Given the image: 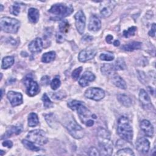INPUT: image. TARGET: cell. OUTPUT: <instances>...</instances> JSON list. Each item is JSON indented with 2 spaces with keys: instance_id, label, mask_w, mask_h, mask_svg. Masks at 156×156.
Instances as JSON below:
<instances>
[{
  "instance_id": "46",
  "label": "cell",
  "mask_w": 156,
  "mask_h": 156,
  "mask_svg": "<svg viewBox=\"0 0 156 156\" xmlns=\"http://www.w3.org/2000/svg\"><path fill=\"white\" fill-rule=\"evenodd\" d=\"M155 29H156V27H155V23H153L152 26H151V30L149 31L148 32V34L149 36L151 37H154L155 36Z\"/></svg>"
},
{
  "instance_id": "26",
  "label": "cell",
  "mask_w": 156,
  "mask_h": 156,
  "mask_svg": "<svg viewBox=\"0 0 156 156\" xmlns=\"http://www.w3.org/2000/svg\"><path fill=\"white\" fill-rule=\"evenodd\" d=\"M28 126L33 127L37 126L39 123V119L37 115L35 113H30L28 116Z\"/></svg>"
},
{
  "instance_id": "21",
  "label": "cell",
  "mask_w": 156,
  "mask_h": 156,
  "mask_svg": "<svg viewBox=\"0 0 156 156\" xmlns=\"http://www.w3.org/2000/svg\"><path fill=\"white\" fill-rule=\"evenodd\" d=\"M112 83L118 88L123 90L127 88V85L125 80L121 76L116 73H114L112 76Z\"/></svg>"
},
{
  "instance_id": "33",
  "label": "cell",
  "mask_w": 156,
  "mask_h": 156,
  "mask_svg": "<svg viewBox=\"0 0 156 156\" xmlns=\"http://www.w3.org/2000/svg\"><path fill=\"white\" fill-rule=\"evenodd\" d=\"M41 99L43 101V105L44 107L46 108H51L53 107L54 104L52 103V102L50 100V99L49 98V97L48 96L46 93H44L42 96Z\"/></svg>"
},
{
  "instance_id": "37",
  "label": "cell",
  "mask_w": 156,
  "mask_h": 156,
  "mask_svg": "<svg viewBox=\"0 0 156 156\" xmlns=\"http://www.w3.org/2000/svg\"><path fill=\"white\" fill-rule=\"evenodd\" d=\"M44 118L48 125H49L51 127H53L54 126V123L56 122L55 118L54 117V115L52 113H49L44 115Z\"/></svg>"
},
{
  "instance_id": "34",
  "label": "cell",
  "mask_w": 156,
  "mask_h": 156,
  "mask_svg": "<svg viewBox=\"0 0 156 156\" xmlns=\"http://www.w3.org/2000/svg\"><path fill=\"white\" fill-rule=\"evenodd\" d=\"M83 104L82 102L81 101H77V100H72V101H70L69 102H68V104H67V105L68 107L71 109L72 110L74 111V110H76L77 109V108L82 104Z\"/></svg>"
},
{
  "instance_id": "18",
  "label": "cell",
  "mask_w": 156,
  "mask_h": 156,
  "mask_svg": "<svg viewBox=\"0 0 156 156\" xmlns=\"http://www.w3.org/2000/svg\"><path fill=\"white\" fill-rule=\"evenodd\" d=\"M140 126L141 129L144 133L146 136L149 137H152L153 136L154 132V127L148 120L144 119L141 121Z\"/></svg>"
},
{
  "instance_id": "45",
  "label": "cell",
  "mask_w": 156,
  "mask_h": 156,
  "mask_svg": "<svg viewBox=\"0 0 156 156\" xmlns=\"http://www.w3.org/2000/svg\"><path fill=\"white\" fill-rule=\"evenodd\" d=\"M138 73H138L139 79L142 78V79L141 80V82H142L143 83H146V82H147V79H146V74L143 71H138Z\"/></svg>"
},
{
  "instance_id": "50",
  "label": "cell",
  "mask_w": 156,
  "mask_h": 156,
  "mask_svg": "<svg viewBox=\"0 0 156 156\" xmlns=\"http://www.w3.org/2000/svg\"><path fill=\"white\" fill-rule=\"evenodd\" d=\"M113 44H114L115 46H119V44H120V42H119V40H115V41L113 42Z\"/></svg>"
},
{
  "instance_id": "54",
  "label": "cell",
  "mask_w": 156,
  "mask_h": 156,
  "mask_svg": "<svg viewBox=\"0 0 156 156\" xmlns=\"http://www.w3.org/2000/svg\"><path fill=\"white\" fill-rule=\"evenodd\" d=\"M1 12H2L3 10V5L2 4H1Z\"/></svg>"
},
{
  "instance_id": "44",
  "label": "cell",
  "mask_w": 156,
  "mask_h": 156,
  "mask_svg": "<svg viewBox=\"0 0 156 156\" xmlns=\"http://www.w3.org/2000/svg\"><path fill=\"white\" fill-rule=\"evenodd\" d=\"M49 80H50L49 77L48 76H44L42 77V78L41 79V80H40L41 85L43 86L48 85L49 83Z\"/></svg>"
},
{
  "instance_id": "52",
  "label": "cell",
  "mask_w": 156,
  "mask_h": 156,
  "mask_svg": "<svg viewBox=\"0 0 156 156\" xmlns=\"http://www.w3.org/2000/svg\"><path fill=\"white\" fill-rule=\"evenodd\" d=\"M3 89H1V98L2 99V96H3Z\"/></svg>"
},
{
  "instance_id": "19",
  "label": "cell",
  "mask_w": 156,
  "mask_h": 156,
  "mask_svg": "<svg viewBox=\"0 0 156 156\" xmlns=\"http://www.w3.org/2000/svg\"><path fill=\"white\" fill-rule=\"evenodd\" d=\"M101 27V21L95 15L90 16L88 24V29L91 31H98Z\"/></svg>"
},
{
  "instance_id": "39",
  "label": "cell",
  "mask_w": 156,
  "mask_h": 156,
  "mask_svg": "<svg viewBox=\"0 0 156 156\" xmlns=\"http://www.w3.org/2000/svg\"><path fill=\"white\" fill-rule=\"evenodd\" d=\"M60 85L61 82L60 79L58 77L54 78L51 82V87L54 90H56L60 86Z\"/></svg>"
},
{
  "instance_id": "17",
  "label": "cell",
  "mask_w": 156,
  "mask_h": 156,
  "mask_svg": "<svg viewBox=\"0 0 156 156\" xmlns=\"http://www.w3.org/2000/svg\"><path fill=\"white\" fill-rule=\"evenodd\" d=\"M95 78L96 77L93 73L90 71H85L79 79V84L82 87H87L90 82L94 81Z\"/></svg>"
},
{
  "instance_id": "43",
  "label": "cell",
  "mask_w": 156,
  "mask_h": 156,
  "mask_svg": "<svg viewBox=\"0 0 156 156\" xmlns=\"http://www.w3.org/2000/svg\"><path fill=\"white\" fill-rule=\"evenodd\" d=\"M88 154L89 155H100V152L96 147L92 146L88 149Z\"/></svg>"
},
{
  "instance_id": "2",
  "label": "cell",
  "mask_w": 156,
  "mask_h": 156,
  "mask_svg": "<svg viewBox=\"0 0 156 156\" xmlns=\"http://www.w3.org/2000/svg\"><path fill=\"white\" fill-rule=\"evenodd\" d=\"M117 133L121 138L127 142H131L133 138V130L129 119L124 116H121L118 121Z\"/></svg>"
},
{
  "instance_id": "28",
  "label": "cell",
  "mask_w": 156,
  "mask_h": 156,
  "mask_svg": "<svg viewBox=\"0 0 156 156\" xmlns=\"http://www.w3.org/2000/svg\"><path fill=\"white\" fill-rule=\"evenodd\" d=\"M14 63V58L12 56H7L2 58L1 68L2 69H7L12 66Z\"/></svg>"
},
{
  "instance_id": "4",
  "label": "cell",
  "mask_w": 156,
  "mask_h": 156,
  "mask_svg": "<svg viewBox=\"0 0 156 156\" xmlns=\"http://www.w3.org/2000/svg\"><path fill=\"white\" fill-rule=\"evenodd\" d=\"M73 11L74 9L71 5H66L62 4H56L52 5L48 12L55 15L51 19H53V20H59L70 15Z\"/></svg>"
},
{
  "instance_id": "53",
  "label": "cell",
  "mask_w": 156,
  "mask_h": 156,
  "mask_svg": "<svg viewBox=\"0 0 156 156\" xmlns=\"http://www.w3.org/2000/svg\"><path fill=\"white\" fill-rule=\"evenodd\" d=\"M0 152H1V155H3L5 153V152H4V151L2 150H1Z\"/></svg>"
},
{
  "instance_id": "42",
  "label": "cell",
  "mask_w": 156,
  "mask_h": 156,
  "mask_svg": "<svg viewBox=\"0 0 156 156\" xmlns=\"http://www.w3.org/2000/svg\"><path fill=\"white\" fill-rule=\"evenodd\" d=\"M55 37H56V41L58 43H62L65 41V34H63L60 31L58 32H57Z\"/></svg>"
},
{
  "instance_id": "47",
  "label": "cell",
  "mask_w": 156,
  "mask_h": 156,
  "mask_svg": "<svg viewBox=\"0 0 156 156\" xmlns=\"http://www.w3.org/2000/svg\"><path fill=\"white\" fill-rule=\"evenodd\" d=\"M2 144L3 146L4 147H7L8 148H11L13 146V143L11 141H9V140H5V141H4L2 143Z\"/></svg>"
},
{
  "instance_id": "30",
  "label": "cell",
  "mask_w": 156,
  "mask_h": 156,
  "mask_svg": "<svg viewBox=\"0 0 156 156\" xmlns=\"http://www.w3.org/2000/svg\"><path fill=\"white\" fill-rule=\"evenodd\" d=\"M113 65V67H114V69L115 71L124 70L126 68V63H125L124 60L121 58H118Z\"/></svg>"
},
{
  "instance_id": "38",
  "label": "cell",
  "mask_w": 156,
  "mask_h": 156,
  "mask_svg": "<svg viewBox=\"0 0 156 156\" xmlns=\"http://www.w3.org/2000/svg\"><path fill=\"white\" fill-rule=\"evenodd\" d=\"M66 93L63 90H60L59 91L54 93L52 94V98L54 99H56V100H60L63 98H65L66 97Z\"/></svg>"
},
{
  "instance_id": "29",
  "label": "cell",
  "mask_w": 156,
  "mask_h": 156,
  "mask_svg": "<svg viewBox=\"0 0 156 156\" xmlns=\"http://www.w3.org/2000/svg\"><path fill=\"white\" fill-rule=\"evenodd\" d=\"M55 57V52L54 51H49L43 54L41 57V62L43 63H49L54 60Z\"/></svg>"
},
{
  "instance_id": "49",
  "label": "cell",
  "mask_w": 156,
  "mask_h": 156,
  "mask_svg": "<svg viewBox=\"0 0 156 156\" xmlns=\"http://www.w3.org/2000/svg\"><path fill=\"white\" fill-rule=\"evenodd\" d=\"M83 40L86 41H91L93 40V37L91 36H90L88 35H85L83 36V37L82 38Z\"/></svg>"
},
{
  "instance_id": "9",
  "label": "cell",
  "mask_w": 156,
  "mask_h": 156,
  "mask_svg": "<svg viewBox=\"0 0 156 156\" xmlns=\"http://www.w3.org/2000/svg\"><path fill=\"white\" fill-rule=\"evenodd\" d=\"M85 96L87 98L99 101L102 99L105 96V91L100 88L91 87L88 88L85 92Z\"/></svg>"
},
{
  "instance_id": "20",
  "label": "cell",
  "mask_w": 156,
  "mask_h": 156,
  "mask_svg": "<svg viewBox=\"0 0 156 156\" xmlns=\"http://www.w3.org/2000/svg\"><path fill=\"white\" fill-rule=\"evenodd\" d=\"M22 127L20 126H12L9 127L6 132L1 136V139H4V138H7L9 137H10L13 135H18L20 134L21 131H22Z\"/></svg>"
},
{
  "instance_id": "6",
  "label": "cell",
  "mask_w": 156,
  "mask_h": 156,
  "mask_svg": "<svg viewBox=\"0 0 156 156\" xmlns=\"http://www.w3.org/2000/svg\"><path fill=\"white\" fill-rule=\"evenodd\" d=\"M76 110L79 118L83 124L88 127H91L94 125V119H96V116L92 114L83 104H82Z\"/></svg>"
},
{
  "instance_id": "35",
  "label": "cell",
  "mask_w": 156,
  "mask_h": 156,
  "mask_svg": "<svg viewBox=\"0 0 156 156\" xmlns=\"http://www.w3.org/2000/svg\"><path fill=\"white\" fill-rule=\"evenodd\" d=\"M116 155H125V156L129 155V156H132V155H134V153H133V151L130 148H124V149L119 150L116 152Z\"/></svg>"
},
{
  "instance_id": "23",
  "label": "cell",
  "mask_w": 156,
  "mask_h": 156,
  "mask_svg": "<svg viewBox=\"0 0 156 156\" xmlns=\"http://www.w3.org/2000/svg\"><path fill=\"white\" fill-rule=\"evenodd\" d=\"M141 43L138 41H132L121 46V49L126 51H133L134 50L140 49L141 47Z\"/></svg>"
},
{
  "instance_id": "41",
  "label": "cell",
  "mask_w": 156,
  "mask_h": 156,
  "mask_svg": "<svg viewBox=\"0 0 156 156\" xmlns=\"http://www.w3.org/2000/svg\"><path fill=\"white\" fill-rule=\"evenodd\" d=\"M82 71V67H81V66L75 69L73 71L72 74H71V76H72L73 79L75 80H77L79 78V76H80Z\"/></svg>"
},
{
  "instance_id": "5",
  "label": "cell",
  "mask_w": 156,
  "mask_h": 156,
  "mask_svg": "<svg viewBox=\"0 0 156 156\" xmlns=\"http://www.w3.org/2000/svg\"><path fill=\"white\" fill-rule=\"evenodd\" d=\"M1 29L5 32L15 34L20 27V22L15 18L10 17H2L0 20Z\"/></svg>"
},
{
  "instance_id": "24",
  "label": "cell",
  "mask_w": 156,
  "mask_h": 156,
  "mask_svg": "<svg viewBox=\"0 0 156 156\" xmlns=\"http://www.w3.org/2000/svg\"><path fill=\"white\" fill-rule=\"evenodd\" d=\"M101 72L102 73L105 75V76H112L115 73V70L114 69L113 65L112 64H109V63H106L104 64L102 67H101Z\"/></svg>"
},
{
  "instance_id": "7",
  "label": "cell",
  "mask_w": 156,
  "mask_h": 156,
  "mask_svg": "<svg viewBox=\"0 0 156 156\" xmlns=\"http://www.w3.org/2000/svg\"><path fill=\"white\" fill-rule=\"evenodd\" d=\"M27 139L39 145H44L48 142L46 133L41 129H35L29 132L27 135Z\"/></svg>"
},
{
  "instance_id": "40",
  "label": "cell",
  "mask_w": 156,
  "mask_h": 156,
  "mask_svg": "<svg viewBox=\"0 0 156 156\" xmlns=\"http://www.w3.org/2000/svg\"><path fill=\"white\" fill-rule=\"evenodd\" d=\"M10 12L13 15L17 16L20 12V6L19 4H14L10 7Z\"/></svg>"
},
{
  "instance_id": "1",
  "label": "cell",
  "mask_w": 156,
  "mask_h": 156,
  "mask_svg": "<svg viewBox=\"0 0 156 156\" xmlns=\"http://www.w3.org/2000/svg\"><path fill=\"white\" fill-rule=\"evenodd\" d=\"M97 136L100 148V155H111L113 152V147L109 132L103 127H99L98 129Z\"/></svg>"
},
{
  "instance_id": "25",
  "label": "cell",
  "mask_w": 156,
  "mask_h": 156,
  "mask_svg": "<svg viewBox=\"0 0 156 156\" xmlns=\"http://www.w3.org/2000/svg\"><path fill=\"white\" fill-rule=\"evenodd\" d=\"M117 99L121 104L126 107H129L132 105V100L127 95L119 94L117 96Z\"/></svg>"
},
{
  "instance_id": "48",
  "label": "cell",
  "mask_w": 156,
  "mask_h": 156,
  "mask_svg": "<svg viewBox=\"0 0 156 156\" xmlns=\"http://www.w3.org/2000/svg\"><path fill=\"white\" fill-rule=\"evenodd\" d=\"M113 40V37L111 35H108L106 37H105V40H106V42L107 43H109V44H111L112 43V41Z\"/></svg>"
},
{
  "instance_id": "15",
  "label": "cell",
  "mask_w": 156,
  "mask_h": 156,
  "mask_svg": "<svg viewBox=\"0 0 156 156\" xmlns=\"http://www.w3.org/2000/svg\"><path fill=\"white\" fill-rule=\"evenodd\" d=\"M139 100L142 104V106L146 108V109H151V108H153L154 107L152 105L151 99L147 93V92L141 89L139 93Z\"/></svg>"
},
{
  "instance_id": "11",
  "label": "cell",
  "mask_w": 156,
  "mask_h": 156,
  "mask_svg": "<svg viewBox=\"0 0 156 156\" xmlns=\"http://www.w3.org/2000/svg\"><path fill=\"white\" fill-rule=\"evenodd\" d=\"M100 7V13L103 17L110 16L113 12V9L115 5V1H104Z\"/></svg>"
},
{
  "instance_id": "13",
  "label": "cell",
  "mask_w": 156,
  "mask_h": 156,
  "mask_svg": "<svg viewBox=\"0 0 156 156\" xmlns=\"http://www.w3.org/2000/svg\"><path fill=\"white\" fill-rule=\"evenodd\" d=\"M96 50L94 49H85L79 52L78 59L81 62H86L91 60L96 54Z\"/></svg>"
},
{
  "instance_id": "8",
  "label": "cell",
  "mask_w": 156,
  "mask_h": 156,
  "mask_svg": "<svg viewBox=\"0 0 156 156\" xmlns=\"http://www.w3.org/2000/svg\"><path fill=\"white\" fill-rule=\"evenodd\" d=\"M24 84L26 87V93L29 96H35L39 91V86L37 82L34 81L30 74L27 75L23 79Z\"/></svg>"
},
{
  "instance_id": "12",
  "label": "cell",
  "mask_w": 156,
  "mask_h": 156,
  "mask_svg": "<svg viewBox=\"0 0 156 156\" xmlns=\"http://www.w3.org/2000/svg\"><path fill=\"white\" fill-rule=\"evenodd\" d=\"M7 97L13 107L20 105L23 103V95L20 93L10 91L7 93Z\"/></svg>"
},
{
  "instance_id": "36",
  "label": "cell",
  "mask_w": 156,
  "mask_h": 156,
  "mask_svg": "<svg viewBox=\"0 0 156 156\" xmlns=\"http://www.w3.org/2000/svg\"><path fill=\"white\" fill-rule=\"evenodd\" d=\"M99 58L101 60L104 61H112L114 59L115 56L113 53L107 52V53H102L99 55Z\"/></svg>"
},
{
  "instance_id": "14",
  "label": "cell",
  "mask_w": 156,
  "mask_h": 156,
  "mask_svg": "<svg viewBox=\"0 0 156 156\" xmlns=\"http://www.w3.org/2000/svg\"><path fill=\"white\" fill-rule=\"evenodd\" d=\"M150 148V143L147 139L142 137L138 139L136 142V149L141 153L146 154L147 153Z\"/></svg>"
},
{
  "instance_id": "10",
  "label": "cell",
  "mask_w": 156,
  "mask_h": 156,
  "mask_svg": "<svg viewBox=\"0 0 156 156\" xmlns=\"http://www.w3.org/2000/svg\"><path fill=\"white\" fill-rule=\"evenodd\" d=\"M74 18L77 30L80 35H82L85 30L86 23V18L83 11L81 10H79L74 15Z\"/></svg>"
},
{
  "instance_id": "22",
  "label": "cell",
  "mask_w": 156,
  "mask_h": 156,
  "mask_svg": "<svg viewBox=\"0 0 156 156\" xmlns=\"http://www.w3.org/2000/svg\"><path fill=\"white\" fill-rule=\"evenodd\" d=\"M40 17L39 11L35 8H30L28 10V18L30 22L36 23L38 22Z\"/></svg>"
},
{
  "instance_id": "51",
  "label": "cell",
  "mask_w": 156,
  "mask_h": 156,
  "mask_svg": "<svg viewBox=\"0 0 156 156\" xmlns=\"http://www.w3.org/2000/svg\"><path fill=\"white\" fill-rule=\"evenodd\" d=\"M148 89H149V92H150V93L151 94H154V90H153V88H152V87H148Z\"/></svg>"
},
{
  "instance_id": "3",
  "label": "cell",
  "mask_w": 156,
  "mask_h": 156,
  "mask_svg": "<svg viewBox=\"0 0 156 156\" xmlns=\"http://www.w3.org/2000/svg\"><path fill=\"white\" fill-rule=\"evenodd\" d=\"M63 126L70 135L76 139H80L85 135L83 129L77 123L72 116L66 117L63 121Z\"/></svg>"
},
{
  "instance_id": "32",
  "label": "cell",
  "mask_w": 156,
  "mask_h": 156,
  "mask_svg": "<svg viewBox=\"0 0 156 156\" xmlns=\"http://www.w3.org/2000/svg\"><path fill=\"white\" fill-rule=\"evenodd\" d=\"M137 27L136 26L130 27L127 30H125L122 32V35L126 38H129L131 36H133L136 31Z\"/></svg>"
},
{
  "instance_id": "31",
  "label": "cell",
  "mask_w": 156,
  "mask_h": 156,
  "mask_svg": "<svg viewBox=\"0 0 156 156\" xmlns=\"http://www.w3.org/2000/svg\"><path fill=\"white\" fill-rule=\"evenodd\" d=\"M59 29H60V32L65 34L66 33L68 30H69V24L68 21L66 20H63L61 21V23L59 24Z\"/></svg>"
},
{
  "instance_id": "27",
  "label": "cell",
  "mask_w": 156,
  "mask_h": 156,
  "mask_svg": "<svg viewBox=\"0 0 156 156\" xmlns=\"http://www.w3.org/2000/svg\"><path fill=\"white\" fill-rule=\"evenodd\" d=\"M22 143L24 146V147L29 150L37 152V151H40V148L39 147H38L37 146H36L35 144V143H34L33 142L30 141V140H29L27 139L23 140Z\"/></svg>"
},
{
  "instance_id": "16",
  "label": "cell",
  "mask_w": 156,
  "mask_h": 156,
  "mask_svg": "<svg viewBox=\"0 0 156 156\" xmlns=\"http://www.w3.org/2000/svg\"><path fill=\"white\" fill-rule=\"evenodd\" d=\"M43 43L42 39L40 38H36L32 40L29 44L28 48L29 51L32 53H38L42 51Z\"/></svg>"
}]
</instances>
